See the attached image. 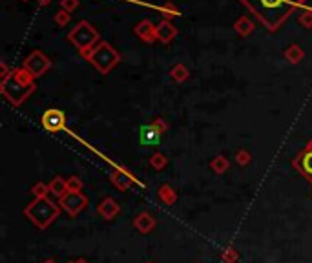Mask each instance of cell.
<instances>
[{
    "mask_svg": "<svg viewBox=\"0 0 312 263\" xmlns=\"http://www.w3.org/2000/svg\"><path fill=\"white\" fill-rule=\"evenodd\" d=\"M265 26L274 31L303 0H241Z\"/></svg>",
    "mask_w": 312,
    "mask_h": 263,
    "instance_id": "cell-1",
    "label": "cell"
},
{
    "mask_svg": "<svg viewBox=\"0 0 312 263\" xmlns=\"http://www.w3.org/2000/svg\"><path fill=\"white\" fill-rule=\"evenodd\" d=\"M0 91L13 106H20L35 91V77L26 68H15L0 82Z\"/></svg>",
    "mask_w": 312,
    "mask_h": 263,
    "instance_id": "cell-2",
    "label": "cell"
},
{
    "mask_svg": "<svg viewBox=\"0 0 312 263\" xmlns=\"http://www.w3.org/2000/svg\"><path fill=\"white\" fill-rule=\"evenodd\" d=\"M62 207L51 201L50 198H35L31 203L24 209V216L35 225L37 228H48L55 219L60 216Z\"/></svg>",
    "mask_w": 312,
    "mask_h": 263,
    "instance_id": "cell-3",
    "label": "cell"
},
{
    "mask_svg": "<svg viewBox=\"0 0 312 263\" xmlns=\"http://www.w3.org/2000/svg\"><path fill=\"white\" fill-rule=\"evenodd\" d=\"M86 59L93 64V68H95L97 72L106 75V73H110L119 64L121 55H119L117 50H113V46L110 44V42L102 41V42H99L90 53H88Z\"/></svg>",
    "mask_w": 312,
    "mask_h": 263,
    "instance_id": "cell-4",
    "label": "cell"
},
{
    "mask_svg": "<svg viewBox=\"0 0 312 263\" xmlns=\"http://www.w3.org/2000/svg\"><path fill=\"white\" fill-rule=\"evenodd\" d=\"M68 39L84 57H88V53L99 44V31H97L90 22L81 20V22L68 33Z\"/></svg>",
    "mask_w": 312,
    "mask_h": 263,
    "instance_id": "cell-5",
    "label": "cell"
},
{
    "mask_svg": "<svg viewBox=\"0 0 312 263\" xmlns=\"http://www.w3.org/2000/svg\"><path fill=\"white\" fill-rule=\"evenodd\" d=\"M22 68H26L27 72L37 79V77H41V75H44V73L51 68V59L44 53V51L35 50L24 59Z\"/></svg>",
    "mask_w": 312,
    "mask_h": 263,
    "instance_id": "cell-6",
    "label": "cell"
},
{
    "mask_svg": "<svg viewBox=\"0 0 312 263\" xmlns=\"http://www.w3.org/2000/svg\"><path fill=\"white\" fill-rule=\"evenodd\" d=\"M59 205L62 207V210H66V212L70 214V216H79V214L88 207V198L82 194V190H79V192L70 190L64 198H60Z\"/></svg>",
    "mask_w": 312,
    "mask_h": 263,
    "instance_id": "cell-7",
    "label": "cell"
},
{
    "mask_svg": "<svg viewBox=\"0 0 312 263\" xmlns=\"http://www.w3.org/2000/svg\"><path fill=\"white\" fill-rule=\"evenodd\" d=\"M42 126L46 128L48 132L55 134V132H59L64 128L66 124V115H64L62 110H57V108H50L46 110L44 114H42Z\"/></svg>",
    "mask_w": 312,
    "mask_h": 263,
    "instance_id": "cell-8",
    "label": "cell"
},
{
    "mask_svg": "<svg viewBox=\"0 0 312 263\" xmlns=\"http://www.w3.org/2000/svg\"><path fill=\"white\" fill-rule=\"evenodd\" d=\"M110 181L117 186L121 192H128L133 185H139V181L133 177V174H130L128 170H124V168H121V167H117L112 174H110Z\"/></svg>",
    "mask_w": 312,
    "mask_h": 263,
    "instance_id": "cell-9",
    "label": "cell"
},
{
    "mask_svg": "<svg viewBox=\"0 0 312 263\" xmlns=\"http://www.w3.org/2000/svg\"><path fill=\"white\" fill-rule=\"evenodd\" d=\"M292 167H294L305 179H308V181L312 183V148L301 150V152L296 155L294 161H292Z\"/></svg>",
    "mask_w": 312,
    "mask_h": 263,
    "instance_id": "cell-10",
    "label": "cell"
},
{
    "mask_svg": "<svg viewBox=\"0 0 312 263\" xmlns=\"http://www.w3.org/2000/svg\"><path fill=\"white\" fill-rule=\"evenodd\" d=\"M97 214H99L102 219L110 221V219L117 218L119 214H121V207H119V203L113 200L112 195H108V198H104V200L97 205Z\"/></svg>",
    "mask_w": 312,
    "mask_h": 263,
    "instance_id": "cell-11",
    "label": "cell"
},
{
    "mask_svg": "<svg viewBox=\"0 0 312 263\" xmlns=\"http://www.w3.org/2000/svg\"><path fill=\"white\" fill-rule=\"evenodd\" d=\"M155 225H157V221H155L154 214L146 212V210L137 214L135 219H133V227H135L141 234H150V232L155 228Z\"/></svg>",
    "mask_w": 312,
    "mask_h": 263,
    "instance_id": "cell-12",
    "label": "cell"
},
{
    "mask_svg": "<svg viewBox=\"0 0 312 263\" xmlns=\"http://www.w3.org/2000/svg\"><path fill=\"white\" fill-rule=\"evenodd\" d=\"M177 35V29L176 26H174L170 20H161V22L157 24V29H155V37H157L159 42H163V44H168V42L172 41V39H176Z\"/></svg>",
    "mask_w": 312,
    "mask_h": 263,
    "instance_id": "cell-13",
    "label": "cell"
},
{
    "mask_svg": "<svg viewBox=\"0 0 312 263\" xmlns=\"http://www.w3.org/2000/svg\"><path fill=\"white\" fill-rule=\"evenodd\" d=\"M155 29H157V26H154L150 20H141V22L135 26L133 31H135V35L139 37L141 41L154 42V41H157V37H155Z\"/></svg>",
    "mask_w": 312,
    "mask_h": 263,
    "instance_id": "cell-14",
    "label": "cell"
},
{
    "mask_svg": "<svg viewBox=\"0 0 312 263\" xmlns=\"http://www.w3.org/2000/svg\"><path fill=\"white\" fill-rule=\"evenodd\" d=\"M50 194L51 195H55L57 200H60V198H64V195L68 194L70 192V188H68V179H64V177H60V176H57V177H53L50 183Z\"/></svg>",
    "mask_w": 312,
    "mask_h": 263,
    "instance_id": "cell-15",
    "label": "cell"
},
{
    "mask_svg": "<svg viewBox=\"0 0 312 263\" xmlns=\"http://www.w3.org/2000/svg\"><path fill=\"white\" fill-rule=\"evenodd\" d=\"M234 29L239 33L241 37H249L254 31V20L249 15H241L237 20L234 22Z\"/></svg>",
    "mask_w": 312,
    "mask_h": 263,
    "instance_id": "cell-16",
    "label": "cell"
},
{
    "mask_svg": "<svg viewBox=\"0 0 312 263\" xmlns=\"http://www.w3.org/2000/svg\"><path fill=\"white\" fill-rule=\"evenodd\" d=\"M157 195H159V200L163 201L164 205H168V207H172V205L177 203V192H176V188H172L170 185L159 186Z\"/></svg>",
    "mask_w": 312,
    "mask_h": 263,
    "instance_id": "cell-17",
    "label": "cell"
},
{
    "mask_svg": "<svg viewBox=\"0 0 312 263\" xmlns=\"http://www.w3.org/2000/svg\"><path fill=\"white\" fill-rule=\"evenodd\" d=\"M161 137V132L154 126V124H148V126L141 128V139L146 145H152V143H157V139Z\"/></svg>",
    "mask_w": 312,
    "mask_h": 263,
    "instance_id": "cell-18",
    "label": "cell"
},
{
    "mask_svg": "<svg viewBox=\"0 0 312 263\" xmlns=\"http://www.w3.org/2000/svg\"><path fill=\"white\" fill-rule=\"evenodd\" d=\"M303 57H305L303 48L298 46V44H290L289 48L285 50V59L289 60L290 64H299Z\"/></svg>",
    "mask_w": 312,
    "mask_h": 263,
    "instance_id": "cell-19",
    "label": "cell"
},
{
    "mask_svg": "<svg viewBox=\"0 0 312 263\" xmlns=\"http://www.w3.org/2000/svg\"><path fill=\"white\" fill-rule=\"evenodd\" d=\"M170 77L176 82H185L190 77V72H188V68H186L185 64H176V66L170 68Z\"/></svg>",
    "mask_w": 312,
    "mask_h": 263,
    "instance_id": "cell-20",
    "label": "cell"
},
{
    "mask_svg": "<svg viewBox=\"0 0 312 263\" xmlns=\"http://www.w3.org/2000/svg\"><path fill=\"white\" fill-rule=\"evenodd\" d=\"M228 167H230V161L225 157V155H216V157L210 161V168H212L216 174H225L226 170H228Z\"/></svg>",
    "mask_w": 312,
    "mask_h": 263,
    "instance_id": "cell-21",
    "label": "cell"
},
{
    "mask_svg": "<svg viewBox=\"0 0 312 263\" xmlns=\"http://www.w3.org/2000/svg\"><path fill=\"white\" fill-rule=\"evenodd\" d=\"M168 165V159L164 154H161V152H155L152 157H150V167L155 168V170H163V168H166Z\"/></svg>",
    "mask_w": 312,
    "mask_h": 263,
    "instance_id": "cell-22",
    "label": "cell"
},
{
    "mask_svg": "<svg viewBox=\"0 0 312 263\" xmlns=\"http://www.w3.org/2000/svg\"><path fill=\"white\" fill-rule=\"evenodd\" d=\"M234 159H235V163L239 165V167H249V165L252 163V154H250L249 150L239 148L237 152H235Z\"/></svg>",
    "mask_w": 312,
    "mask_h": 263,
    "instance_id": "cell-23",
    "label": "cell"
},
{
    "mask_svg": "<svg viewBox=\"0 0 312 263\" xmlns=\"http://www.w3.org/2000/svg\"><path fill=\"white\" fill-rule=\"evenodd\" d=\"M221 259L225 263H237V259H239V252H237L234 247H226V249L221 252Z\"/></svg>",
    "mask_w": 312,
    "mask_h": 263,
    "instance_id": "cell-24",
    "label": "cell"
},
{
    "mask_svg": "<svg viewBox=\"0 0 312 263\" xmlns=\"http://www.w3.org/2000/svg\"><path fill=\"white\" fill-rule=\"evenodd\" d=\"M31 192L35 198H48V194H50V185H48V183H35Z\"/></svg>",
    "mask_w": 312,
    "mask_h": 263,
    "instance_id": "cell-25",
    "label": "cell"
},
{
    "mask_svg": "<svg viewBox=\"0 0 312 263\" xmlns=\"http://www.w3.org/2000/svg\"><path fill=\"white\" fill-rule=\"evenodd\" d=\"M161 11H163V15L168 18L177 17V15H179V9H177V6L172 4V2H164V4L161 6Z\"/></svg>",
    "mask_w": 312,
    "mask_h": 263,
    "instance_id": "cell-26",
    "label": "cell"
},
{
    "mask_svg": "<svg viewBox=\"0 0 312 263\" xmlns=\"http://www.w3.org/2000/svg\"><path fill=\"white\" fill-rule=\"evenodd\" d=\"M70 20H72V15H70V11H66V9H60V11L55 13V22L59 24V26H66Z\"/></svg>",
    "mask_w": 312,
    "mask_h": 263,
    "instance_id": "cell-27",
    "label": "cell"
},
{
    "mask_svg": "<svg viewBox=\"0 0 312 263\" xmlns=\"http://www.w3.org/2000/svg\"><path fill=\"white\" fill-rule=\"evenodd\" d=\"M82 186H84V183H82V179L79 176H70L68 177V188L70 190H82Z\"/></svg>",
    "mask_w": 312,
    "mask_h": 263,
    "instance_id": "cell-28",
    "label": "cell"
},
{
    "mask_svg": "<svg viewBox=\"0 0 312 263\" xmlns=\"http://www.w3.org/2000/svg\"><path fill=\"white\" fill-rule=\"evenodd\" d=\"M299 24L303 27H307V29H310L312 27V11L310 9H307V11H303V13L299 15Z\"/></svg>",
    "mask_w": 312,
    "mask_h": 263,
    "instance_id": "cell-29",
    "label": "cell"
},
{
    "mask_svg": "<svg viewBox=\"0 0 312 263\" xmlns=\"http://www.w3.org/2000/svg\"><path fill=\"white\" fill-rule=\"evenodd\" d=\"M60 8L70 11V13H73V9L79 8V0H60Z\"/></svg>",
    "mask_w": 312,
    "mask_h": 263,
    "instance_id": "cell-30",
    "label": "cell"
},
{
    "mask_svg": "<svg viewBox=\"0 0 312 263\" xmlns=\"http://www.w3.org/2000/svg\"><path fill=\"white\" fill-rule=\"evenodd\" d=\"M152 124H154V126L157 128V130L161 132V134H164V132L168 130V123H166V121H164L163 117H157Z\"/></svg>",
    "mask_w": 312,
    "mask_h": 263,
    "instance_id": "cell-31",
    "label": "cell"
},
{
    "mask_svg": "<svg viewBox=\"0 0 312 263\" xmlns=\"http://www.w3.org/2000/svg\"><path fill=\"white\" fill-rule=\"evenodd\" d=\"M0 70H2V73H0V75H2V81H4V79L8 77V75H9V73H11V72H9V70H8V64H6V62L0 64Z\"/></svg>",
    "mask_w": 312,
    "mask_h": 263,
    "instance_id": "cell-32",
    "label": "cell"
},
{
    "mask_svg": "<svg viewBox=\"0 0 312 263\" xmlns=\"http://www.w3.org/2000/svg\"><path fill=\"white\" fill-rule=\"evenodd\" d=\"M75 263H90L88 259H84V258H79V259H75Z\"/></svg>",
    "mask_w": 312,
    "mask_h": 263,
    "instance_id": "cell-33",
    "label": "cell"
},
{
    "mask_svg": "<svg viewBox=\"0 0 312 263\" xmlns=\"http://www.w3.org/2000/svg\"><path fill=\"white\" fill-rule=\"evenodd\" d=\"M42 263H57V261H55V259H44V261H42Z\"/></svg>",
    "mask_w": 312,
    "mask_h": 263,
    "instance_id": "cell-34",
    "label": "cell"
},
{
    "mask_svg": "<svg viewBox=\"0 0 312 263\" xmlns=\"http://www.w3.org/2000/svg\"><path fill=\"white\" fill-rule=\"evenodd\" d=\"M307 148H312V139H310V141H308V143H307Z\"/></svg>",
    "mask_w": 312,
    "mask_h": 263,
    "instance_id": "cell-35",
    "label": "cell"
},
{
    "mask_svg": "<svg viewBox=\"0 0 312 263\" xmlns=\"http://www.w3.org/2000/svg\"><path fill=\"white\" fill-rule=\"evenodd\" d=\"M39 2H41V4H48V2H50V0H39Z\"/></svg>",
    "mask_w": 312,
    "mask_h": 263,
    "instance_id": "cell-36",
    "label": "cell"
},
{
    "mask_svg": "<svg viewBox=\"0 0 312 263\" xmlns=\"http://www.w3.org/2000/svg\"><path fill=\"white\" fill-rule=\"evenodd\" d=\"M68 263H75V261H68Z\"/></svg>",
    "mask_w": 312,
    "mask_h": 263,
    "instance_id": "cell-37",
    "label": "cell"
},
{
    "mask_svg": "<svg viewBox=\"0 0 312 263\" xmlns=\"http://www.w3.org/2000/svg\"><path fill=\"white\" fill-rule=\"evenodd\" d=\"M146 263H152V261H146Z\"/></svg>",
    "mask_w": 312,
    "mask_h": 263,
    "instance_id": "cell-38",
    "label": "cell"
}]
</instances>
